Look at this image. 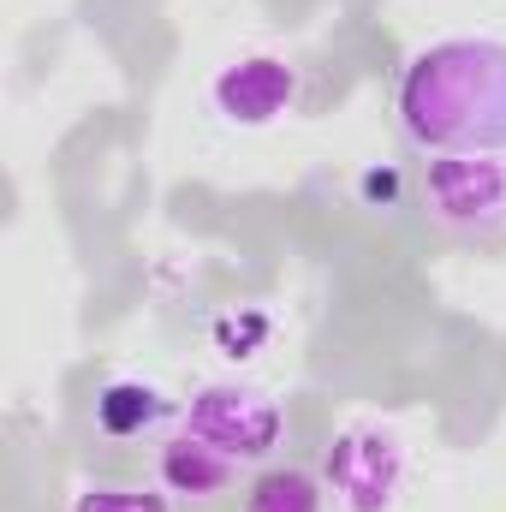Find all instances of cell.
I'll return each mask as SVG.
<instances>
[{
  "label": "cell",
  "instance_id": "6",
  "mask_svg": "<svg viewBox=\"0 0 506 512\" xmlns=\"http://www.w3.org/2000/svg\"><path fill=\"white\" fill-rule=\"evenodd\" d=\"M161 477H167L173 495L203 501V495H221V489L233 483V459L215 453V447H203L197 435H179V441H167V453H161Z\"/></svg>",
  "mask_w": 506,
  "mask_h": 512
},
{
  "label": "cell",
  "instance_id": "7",
  "mask_svg": "<svg viewBox=\"0 0 506 512\" xmlns=\"http://www.w3.org/2000/svg\"><path fill=\"white\" fill-rule=\"evenodd\" d=\"M167 411H173V405H167L149 382H108L96 393V429L114 435V441H131V435H143V429H161Z\"/></svg>",
  "mask_w": 506,
  "mask_h": 512
},
{
  "label": "cell",
  "instance_id": "8",
  "mask_svg": "<svg viewBox=\"0 0 506 512\" xmlns=\"http://www.w3.org/2000/svg\"><path fill=\"white\" fill-rule=\"evenodd\" d=\"M251 512H322V495L304 471H268L251 489Z\"/></svg>",
  "mask_w": 506,
  "mask_h": 512
},
{
  "label": "cell",
  "instance_id": "2",
  "mask_svg": "<svg viewBox=\"0 0 506 512\" xmlns=\"http://www.w3.org/2000/svg\"><path fill=\"white\" fill-rule=\"evenodd\" d=\"M185 435H197L203 447L227 453L233 465H251L262 459L274 441H280V405L256 387L239 382H221V387H203L185 411Z\"/></svg>",
  "mask_w": 506,
  "mask_h": 512
},
{
  "label": "cell",
  "instance_id": "10",
  "mask_svg": "<svg viewBox=\"0 0 506 512\" xmlns=\"http://www.w3.org/2000/svg\"><path fill=\"white\" fill-rule=\"evenodd\" d=\"M393 185H399L393 173H364V191H370V197H393Z\"/></svg>",
  "mask_w": 506,
  "mask_h": 512
},
{
  "label": "cell",
  "instance_id": "4",
  "mask_svg": "<svg viewBox=\"0 0 506 512\" xmlns=\"http://www.w3.org/2000/svg\"><path fill=\"white\" fill-rule=\"evenodd\" d=\"M429 203L459 233H501L506 161H495V155H441V161H429Z\"/></svg>",
  "mask_w": 506,
  "mask_h": 512
},
{
  "label": "cell",
  "instance_id": "5",
  "mask_svg": "<svg viewBox=\"0 0 506 512\" xmlns=\"http://www.w3.org/2000/svg\"><path fill=\"white\" fill-rule=\"evenodd\" d=\"M298 96V72L274 54H251V60H233L221 78H215V108L233 120V126H274Z\"/></svg>",
  "mask_w": 506,
  "mask_h": 512
},
{
  "label": "cell",
  "instance_id": "1",
  "mask_svg": "<svg viewBox=\"0 0 506 512\" xmlns=\"http://www.w3.org/2000/svg\"><path fill=\"white\" fill-rule=\"evenodd\" d=\"M399 126L429 155H501L506 149V42L447 36L405 66Z\"/></svg>",
  "mask_w": 506,
  "mask_h": 512
},
{
  "label": "cell",
  "instance_id": "3",
  "mask_svg": "<svg viewBox=\"0 0 506 512\" xmlns=\"http://www.w3.org/2000/svg\"><path fill=\"white\" fill-rule=\"evenodd\" d=\"M399 477H405V453H399V435L376 429V423H358L334 441L328 453V483L340 495L346 512H387L399 495Z\"/></svg>",
  "mask_w": 506,
  "mask_h": 512
},
{
  "label": "cell",
  "instance_id": "9",
  "mask_svg": "<svg viewBox=\"0 0 506 512\" xmlns=\"http://www.w3.org/2000/svg\"><path fill=\"white\" fill-rule=\"evenodd\" d=\"M72 512H167L161 495H149V489H114V483H102V489H84Z\"/></svg>",
  "mask_w": 506,
  "mask_h": 512
}]
</instances>
